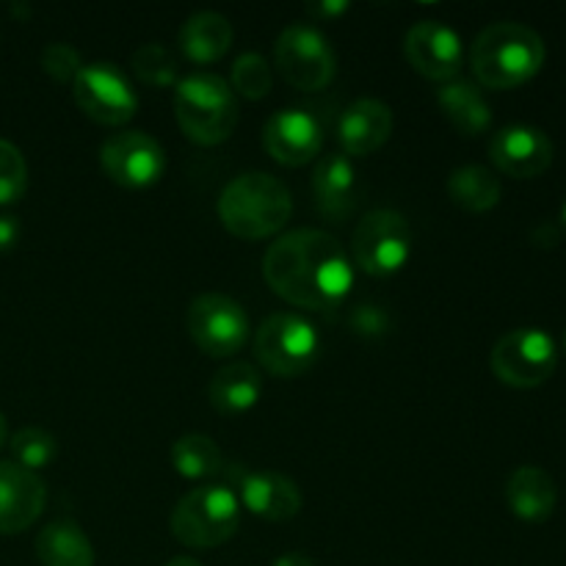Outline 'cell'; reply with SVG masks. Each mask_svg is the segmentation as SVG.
Listing matches in <instances>:
<instances>
[{
    "instance_id": "6da1fadb",
    "label": "cell",
    "mask_w": 566,
    "mask_h": 566,
    "mask_svg": "<svg viewBox=\"0 0 566 566\" xmlns=\"http://www.w3.org/2000/svg\"><path fill=\"white\" fill-rule=\"evenodd\" d=\"M271 291L298 310L340 307L354 287V263L346 247L324 230H293L276 238L263 258Z\"/></svg>"
},
{
    "instance_id": "7a4b0ae2",
    "label": "cell",
    "mask_w": 566,
    "mask_h": 566,
    "mask_svg": "<svg viewBox=\"0 0 566 566\" xmlns=\"http://www.w3.org/2000/svg\"><path fill=\"white\" fill-rule=\"evenodd\" d=\"M293 216V197L282 180L269 171H247L224 186L219 197V219L227 232L241 241H263L276 235Z\"/></svg>"
},
{
    "instance_id": "3957f363",
    "label": "cell",
    "mask_w": 566,
    "mask_h": 566,
    "mask_svg": "<svg viewBox=\"0 0 566 566\" xmlns=\"http://www.w3.org/2000/svg\"><path fill=\"white\" fill-rule=\"evenodd\" d=\"M545 64V42L523 22H492L470 48V66L481 86L517 88Z\"/></svg>"
},
{
    "instance_id": "277c9868",
    "label": "cell",
    "mask_w": 566,
    "mask_h": 566,
    "mask_svg": "<svg viewBox=\"0 0 566 566\" xmlns=\"http://www.w3.org/2000/svg\"><path fill=\"white\" fill-rule=\"evenodd\" d=\"M175 116L188 142L199 147H219L235 133L238 99L224 77L197 72L175 86Z\"/></svg>"
},
{
    "instance_id": "5b68a950",
    "label": "cell",
    "mask_w": 566,
    "mask_h": 566,
    "mask_svg": "<svg viewBox=\"0 0 566 566\" xmlns=\"http://www.w3.org/2000/svg\"><path fill=\"white\" fill-rule=\"evenodd\" d=\"M238 525H241V503L227 484L197 486L180 497L169 517L171 536L193 551L224 545L235 536Z\"/></svg>"
},
{
    "instance_id": "8992f818",
    "label": "cell",
    "mask_w": 566,
    "mask_h": 566,
    "mask_svg": "<svg viewBox=\"0 0 566 566\" xmlns=\"http://www.w3.org/2000/svg\"><path fill=\"white\" fill-rule=\"evenodd\" d=\"M321 357V335L304 315L274 313L254 335V359L276 379L307 374Z\"/></svg>"
},
{
    "instance_id": "52a82bcc",
    "label": "cell",
    "mask_w": 566,
    "mask_h": 566,
    "mask_svg": "<svg viewBox=\"0 0 566 566\" xmlns=\"http://www.w3.org/2000/svg\"><path fill=\"white\" fill-rule=\"evenodd\" d=\"M415 235L398 210H370L352 235V263L370 276H392L409 263Z\"/></svg>"
},
{
    "instance_id": "ba28073f",
    "label": "cell",
    "mask_w": 566,
    "mask_h": 566,
    "mask_svg": "<svg viewBox=\"0 0 566 566\" xmlns=\"http://www.w3.org/2000/svg\"><path fill=\"white\" fill-rule=\"evenodd\" d=\"M280 75L298 92H321L337 75V55L329 39L307 22H291L274 44Z\"/></svg>"
},
{
    "instance_id": "9c48e42d",
    "label": "cell",
    "mask_w": 566,
    "mask_h": 566,
    "mask_svg": "<svg viewBox=\"0 0 566 566\" xmlns=\"http://www.w3.org/2000/svg\"><path fill=\"white\" fill-rule=\"evenodd\" d=\"M492 374L509 387L531 390V387L545 385L558 365L556 340L545 329H512L495 343L492 348Z\"/></svg>"
},
{
    "instance_id": "30bf717a",
    "label": "cell",
    "mask_w": 566,
    "mask_h": 566,
    "mask_svg": "<svg viewBox=\"0 0 566 566\" xmlns=\"http://www.w3.org/2000/svg\"><path fill=\"white\" fill-rule=\"evenodd\" d=\"M72 94L83 116L105 127L127 125L138 111L136 88L127 81L125 72L108 61L83 64L72 83Z\"/></svg>"
},
{
    "instance_id": "8fae6325",
    "label": "cell",
    "mask_w": 566,
    "mask_h": 566,
    "mask_svg": "<svg viewBox=\"0 0 566 566\" xmlns=\"http://www.w3.org/2000/svg\"><path fill=\"white\" fill-rule=\"evenodd\" d=\"M188 335L202 354L227 359L249 340V318L235 298L224 293H202L188 307Z\"/></svg>"
},
{
    "instance_id": "7c38bea8",
    "label": "cell",
    "mask_w": 566,
    "mask_h": 566,
    "mask_svg": "<svg viewBox=\"0 0 566 566\" xmlns=\"http://www.w3.org/2000/svg\"><path fill=\"white\" fill-rule=\"evenodd\" d=\"M99 166L122 188H149L164 177L166 153L153 136L142 130L114 133L99 147Z\"/></svg>"
},
{
    "instance_id": "4fadbf2b",
    "label": "cell",
    "mask_w": 566,
    "mask_h": 566,
    "mask_svg": "<svg viewBox=\"0 0 566 566\" xmlns=\"http://www.w3.org/2000/svg\"><path fill=\"white\" fill-rule=\"evenodd\" d=\"M403 53L409 66L429 81L448 83L457 81L462 70L464 44L462 36L451 25L440 20L415 22L403 39Z\"/></svg>"
},
{
    "instance_id": "5bb4252c",
    "label": "cell",
    "mask_w": 566,
    "mask_h": 566,
    "mask_svg": "<svg viewBox=\"0 0 566 566\" xmlns=\"http://www.w3.org/2000/svg\"><path fill=\"white\" fill-rule=\"evenodd\" d=\"M230 486L241 509H249L254 517L269 523H285L302 512V492L293 479L282 473H252V470L232 468Z\"/></svg>"
},
{
    "instance_id": "9a60e30c",
    "label": "cell",
    "mask_w": 566,
    "mask_h": 566,
    "mask_svg": "<svg viewBox=\"0 0 566 566\" xmlns=\"http://www.w3.org/2000/svg\"><path fill=\"white\" fill-rule=\"evenodd\" d=\"M263 147L276 164L298 169L321 153L324 127L304 108L276 111L263 127Z\"/></svg>"
},
{
    "instance_id": "2e32d148",
    "label": "cell",
    "mask_w": 566,
    "mask_h": 566,
    "mask_svg": "<svg viewBox=\"0 0 566 566\" xmlns=\"http://www.w3.org/2000/svg\"><path fill=\"white\" fill-rule=\"evenodd\" d=\"M490 158L503 175L531 180L553 164V142L531 125H509L490 142Z\"/></svg>"
},
{
    "instance_id": "e0dca14e",
    "label": "cell",
    "mask_w": 566,
    "mask_h": 566,
    "mask_svg": "<svg viewBox=\"0 0 566 566\" xmlns=\"http://www.w3.org/2000/svg\"><path fill=\"white\" fill-rule=\"evenodd\" d=\"M48 486L17 462H0V534L14 536L31 528L44 512Z\"/></svg>"
},
{
    "instance_id": "ac0fdd59",
    "label": "cell",
    "mask_w": 566,
    "mask_h": 566,
    "mask_svg": "<svg viewBox=\"0 0 566 566\" xmlns=\"http://www.w3.org/2000/svg\"><path fill=\"white\" fill-rule=\"evenodd\" d=\"M392 125H396V119H392V111L387 103L374 97L354 99L343 111L340 125H337V142H340L343 155H354V158L374 155L392 136Z\"/></svg>"
},
{
    "instance_id": "d6986e66",
    "label": "cell",
    "mask_w": 566,
    "mask_h": 566,
    "mask_svg": "<svg viewBox=\"0 0 566 566\" xmlns=\"http://www.w3.org/2000/svg\"><path fill=\"white\" fill-rule=\"evenodd\" d=\"M313 197L321 216L346 221L357 208L359 180L348 155H326L313 171Z\"/></svg>"
},
{
    "instance_id": "ffe728a7",
    "label": "cell",
    "mask_w": 566,
    "mask_h": 566,
    "mask_svg": "<svg viewBox=\"0 0 566 566\" xmlns=\"http://www.w3.org/2000/svg\"><path fill=\"white\" fill-rule=\"evenodd\" d=\"M506 503L514 512V517L525 520V523H542V520H547L556 512V481H553L542 468L525 464V468L514 470V473L509 475Z\"/></svg>"
},
{
    "instance_id": "44dd1931",
    "label": "cell",
    "mask_w": 566,
    "mask_h": 566,
    "mask_svg": "<svg viewBox=\"0 0 566 566\" xmlns=\"http://www.w3.org/2000/svg\"><path fill=\"white\" fill-rule=\"evenodd\" d=\"M263 396L260 370L249 363H230L216 370L208 385V398L216 412L247 415Z\"/></svg>"
},
{
    "instance_id": "7402d4cb",
    "label": "cell",
    "mask_w": 566,
    "mask_h": 566,
    "mask_svg": "<svg viewBox=\"0 0 566 566\" xmlns=\"http://www.w3.org/2000/svg\"><path fill=\"white\" fill-rule=\"evenodd\" d=\"M437 103H440L446 119L462 136L475 138L492 127V108L475 83L462 81V77L442 83L440 92H437Z\"/></svg>"
},
{
    "instance_id": "603a6c76",
    "label": "cell",
    "mask_w": 566,
    "mask_h": 566,
    "mask_svg": "<svg viewBox=\"0 0 566 566\" xmlns=\"http://www.w3.org/2000/svg\"><path fill=\"white\" fill-rule=\"evenodd\" d=\"M232 44V22L219 11L191 14L180 28V50L193 64H213L224 59Z\"/></svg>"
},
{
    "instance_id": "cb8c5ba5",
    "label": "cell",
    "mask_w": 566,
    "mask_h": 566,
    "mask_svg": "<svg viewBox=\"0 0 566 566\" xmlns=\"http://www.w3.org/2000/svg\"><path fill=\"white\" fill-rule=\"evenodd\" d=\"M36 558L42 566H94V547L81 525L55 520L39 531Z\"/></svg>"
},
{
    "instance_id": "d4e9b609",
    "label": "cell",
    "mask_w": 566,
    "mask_h": 566,
    "mask_svg": "<svg viewBox=\"0 0 566 566\" xmlns=\"http://www.w3.org/2000/svg\"><path fill=\"white\" fill-rule=\"evenodd\" d=\"M448 193H451L457 208L468 210V213H486V210H492L501 202L503 188L495 171H490L486 166L470 164L451 171Z\"/></svg>"
},
{
    "instance_id": "484cf974",
    "label": "cell",
    "mask_w": 566,
    "mask_h": 566,
    "mask_svg": "<svg viewBox=\"0 0 566 566\" xmlns=\"http://www.w3.org/2000/svg\"><path fill=\"white\" fill-rule=\"evenodd\" d=\"M171 468L188 481H202L224 470L219 446L205 434H186L171 446Z\"/></svg>"
},
{
    "instance_id": "4316f807",
    "label": "cell",
    "mask_w": 566,
    "mask_h": 566,
    "mask_svg": "<svg viewBox=\"0 0 566 566\" xmlns=\"http://www.w3.org/2000/svg\"><path fill=\"white\" fill-rule=\"evenodd\" d=\"M130 70L136 72V77L142 83L153 88H169L177 83V61L171 55V50H166L164 44L149 42L142 48L133 50L130 55Z\"/></svg>"
},
{
    "instance_id": "83f0119b",
    "label": "cell",
    "mask_w": 566,
    "mask_h": 566,
    "mask_svg": "<svg viewBox=\"0 0 566 566\" xmlns=\"http://www.w3.org/2000/svg\"><path fill=\"white\" fill-rule=\"evenodd\" d=\"M9 448L14 453L17 464L31 470V473L50 468L59 457V440L50 431L39 429V426H28V429L17 431L9 440Z\"/></svg>"
},
{
    "instance_id": "f1b7e54d",
    "label": "cell",
    "mask_w": 566,
    "mask_h": 566,
    "mask_svg": "<svg viewBox=\"0 0 566 566\" xmlns=\"http://www.w3.org/2000/svg\"><path fill=\"white\" fill-rule=\"evenodd\" d=\"M230 88L247 99L269 97L271 88H274V75H271L269 61L260 53H243L241 59L232 64Z\"/></svg>"
},
{
    "instance_id": "f546056e",
    "label": "cell",
    "mask_w": 566,
    "mask_h": 566,
    "mask_svg": "<svg viewBox=\"0 0 566 566\" xmlns=\"http://www.w3.org/2000/svg\"><path fill=\"white\" fill-rule=\"evenodd\" d=\"M28 164L20 147L0 138V205H14L25 197Z\"/></svg>"
},
{
    "instance_id": "4dcf8cb0",
    "label": "cell",
    "mask_w": 566,
    "mask_h": 566,
    "mask_svg": "<svg viewBox=\"0 0 566 566\" xmlns=\"http://www.w3.org/2000/svg\"><path fill=\"white\" fill-rule=\"evenodd\" d=\"M42 70L53 77L55 83H75L77 72L83 70V55L75 44L70 42H50L39 55Z\"/></svg>"
},
{
    "instance_id": "1f68e13d",
    "label": "cell",
    "mask_w": 566,
    "mask_h": 566,
    "mask_svg": "<svg viewBox=\"0 0 566 566\" xmlns=\"http://www.w3.org/2000/svg\"><path fill=\"white\" fill-rule=\"evenodd\" d=\"M387 326H390V315L381 307H370V304H363L352 313V329L363 337H379L385 335Z\"/></svg>"
},
{
    "instance_id": "d6a6232c",
    "label": "cell",
    "mask_w": 566,
    "mask_h": 566,
    "mask_svg": "<svg viewBox=\"0 0 566 566\" xmlns=\"http://www.w3.org/2000/svg\"><path fill=\"white\" fill-rule=\"evenodd\" d=\"M348 9H352V3H346V0H318V3L307 6V14L315 17L318 22H324V20H335V17L346 14Z\"/></svg>"
},
{
    "instance_id": "836d02e7",
    "label": "cell",
    "mask_w": 566,
    "mask_h": 566,
    "mask_svg": "<svg viewBox=\"0 0 566 566\" xmlns=\"http://www.w3.org/2000/svg\"><path fill=\"white\" fill-rule=\"evenodd\" d=\"M20 219L17 216H0V254L11 252V249L17 247V241H20Z\"/></svg>"
},
{
    "instance_id": "e575fe53",
    "label": "cell",
    "mask_w": 566,
    "mask_h": 566,
    "mask_svg": "<svg viewBox=\"0 0 566 566\" xmlns=\"http://www.w3.org/2000/svg\"><path fill=\"white\" fill-rule=\"evenodd\" d=\"M271 566H315L313 558L304 556V553H285V556L276 558Z\"/></svg>"
},
{
    "instance_id": "d590c367",
    "label": "cell",
    "mask_w": 566,
    "mask_h": 566,
    "mask_svg": "<svg viewBox=\"0 0 566 566\" xmlns=\"http://www.w3.org/2000/svg\"><path fill=\"white\" fill-rule=\"evenodd\" d=\"M166 566H202V564L191 556H177V558H171V562H166Z\"/></svg>"
},
{
    "instance_id": "8d00e7d4",
    "label": "cell",
    "mask_w": 566,
    "mask_h": 566,
    "mask_svg": "<svg viewBox=\"0 0 566 566\" xmlns=\"http://www.w3.org/2000/svg\"><path fill=\"white\" fill-rule=\"evenodd\" d=\"M6 440H9V426H6L3 412H0V448L6 446Z\"/></svg>"
},
{
    "instance_id": "74e56055",
    "label": "cell",
    "mask_w": 566,
    "mask_h": 566,
    "mask_svg": "<svg viewBox=\"0 0 566 566\" xmlns=\"http://www.w3.org/2000/svg\"><path fill=\"white\" fill-rule=\"evenodd\" d=\"M562 219H564V224H566V202H564V210H562Z\"/></svg>"
},
{
    "instance_id": "f35d334b",
    "label": "cell",
    "mask_w": 566,
    "mask_h": 566,
    "mask_svg": "<svg viewBox=\"0 0 566 566\" xmlns=\"http://www.w3.org/2000/svg\"><path fill=\"white\" fill-rule=\"evenodd\" d=\"M562 346H564V354H566V332H564V340H562Z\"/></svg>"
}]
</instances>
